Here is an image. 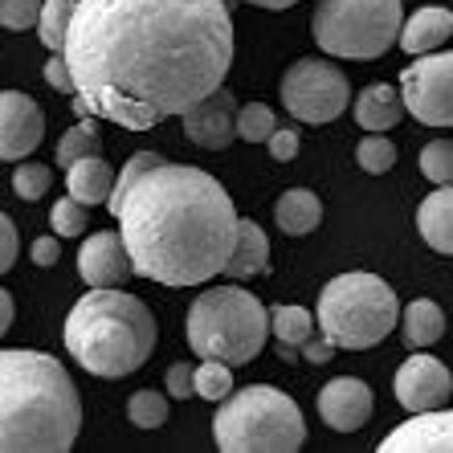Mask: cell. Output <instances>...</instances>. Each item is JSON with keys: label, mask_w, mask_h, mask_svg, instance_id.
I'll return each instance as SVG.
<instances>
[{"label": "cell", "mask_w": 453, "mask_h": 453, "mask_svg": "<svg viewBox=\"0 0 453 453\" xmlns=\"http://www.w3.org/2000/svg\"><path fill=\"white\" fill-rule=\"evenodd\" d=\"M62 53L78 115L148 131L225 86L233 17L225 0H78Z\"/></svg>", "instance_id": "obj_1"}, {"label": "cell", "mask_w": 453, "mask_h": 453, "mask_svg": "<svg viewBox=\"0 0 453 453\" xmlns=\"http://www.w3.org/2000/svg\"><path fill=\"white\" fill-rule=\"evenodd\" d=\"M139 278L159 286H201L225 274L237 245V209L204 168L156 164L111 209Z\"/></svg>", "instance_id": "obj_2"}, {"label": "cell", "mask_w": 453, "mask_h": 453, "mask_svg": "<svg viewBox=\"0 0 453 453\" xmlns=\"http://www.w3.org/2000/svg\"><path fill=\"white\" fill-rule=\"evenodd\" d=\"M82 429L70 372L45 351L0 348V453H65Z\"/></svg>", "instance_id": "obj_3"}, {"label": "cell", "mask_w": 453, "mask_h": 453, "mask_svg": "<svg viewBox=\"0 0 453 453\" xmlns=\"http://www.w3.org/2000/svg\"><path fill=\"white\" fill-rule=\"evenodd\" d=\"M65 351L90 376L123 380L156 351V319L148 303L123 286H90L65 315Z\"/></svg>", "instance_id": "obj_4"}, {"label": "cell", "mask_w": 453, "mask_h": 453, "mask_svg": "<svg viewBox=\"0 0 453 453\" xmlns=\"http://www.w3.org/2000/svg\"><path fill=\"white\" fill-rule=\"evenodd\" d=\"M212 437L225 453H295L306 441V421L282 388L250 384L221 401L212 417Z\"/></svg>", "instance_id": "obj_5"}, {"label": "cell", "mask_w": 453, "mask_h": 453, "mask_svg": "<svg viewBox=\"0 0 453 453\" xmlns=\"http://www.w3.org/2000/svg\"><path fill=\"white\" fill-rule=\"evenodd\" d=\"M188 348L201 359L221 364H250L265 348L270 311L242 286H217L192 298L188 306Z\"/></svg>", "instance_id": "obj_6"}, {"label": "cell", "mask_w": 453, "mask_h": 453, "mask_svg": "<svg viewBox=\"0 0 453 453\" xmlns=\"http://www.w3.org/2000/svg\"><path fill=\"white\" fill-rule=\"evenodd\" d=\"M319 331L348 351H368L388 339V331L401 319V303L392 295V286L376 274L351 270L323 286L319 295Z\"/></svg>", "instance_id": "obj_7"}, {"label": "cell", "mask_w": 453, "mask_h": 453, "mask_svg": "<svg viewBox=\"0 0 453 453\" xmlns=\"http://www.w3.org/2000/svg\"><path fill=\"white\" fill-rule=\"evenodd\" d=\"M404 9L401 0H319L311 33L331 58L368 62L401 45Z\"/></svg>", "instance_id": "obj_8"}, {"label": "cell", "mask_w": 453, "mask_h": 453, "mask_svg": "<svg viewBox=\"0 0 453 453\" xmlns=\"http://www.w3.org/2000/svg\"><path fill=\"white\" fill-rule=\"evenodd\" d=\"M348 74L327 58H298L282 74V106L298 123H335L348 111Z\"/></svg>", "instance_id": "obj_9"}, {"label": "cell", "mask_w": 453, "mask_h": 453, "mask_svg": "<svg viewBox=\"0 0 453 453\" xmlns=\"http://www.w3.org/2000/svg\"><path fill=\"white\" fill-rule=\"evenodd\" d=\"M401 95L417 123L453 131V50L421 53L401 74Z\"/></svg>", "instance_id": "obj_10"}, {"label": "cell", "mask_w": 453, "mask_h": 453, "mask_svg": "<svg viewBox=\"0 0 453 453\" xmlns=\"http://www.w3.org/2000/svg\"><path fill=\"white\" fill-rule=\"evenodd\" d=\"M45 115L21 90H0V159L4 164H21L25 156L42 148Z\"/></svg>", "instance_id": "obj_11"}, {"label": "cell", "mask_w": 453, "mask_h": 453, "mask_svg": "<svg viewBox=\"0 0 453 453\" xmlns=\"http://www.w3.org/2000/svg\"><path fill=\"white\" fill-rule=\"evenodd\" d=\"M392 388H396V401L409 412H433L445 409V401L453 396V376L441 359L409 356L396 372V380H392Z\"/></svg>", "instance_id": "obj_12"}, {"label": "cell", "mask_w": 453, "mask_h": 453, "mask_svg": "<svg viewBox=\"0 0 453 453\" xmlns=\"http://www.w3.org/2000/svg\"><path fill=\"white\" fill-rule=\"evenodd\" d=\"M237 98L225 90V86H217L212 95H204L201 103H192L188 111H184V135L196 143V148L204 151H225L237 139Z\"/></svg>", "instance_id": "obj_13"}, {"label": "cell", "mask_w": 453, "mask_h": 453, "mask_svg": "<svg viewBox=\"0 0 453 453\" xmlns=\"http://www.w3.org/2000/svg\"><path fill=\"white\" fill-rule=\"evenodd\" d=\"M78 274L86 286H123L135 274L123 233H90L78 250Z\"/></svg>", "instance_id": "obj_14"}, {"label": "cell", "mask_w": 453, "mask_h": 453, "mask_svg": "<svg viewBox=\"0 0 453 453\" xmlns=\"http://www.w3.org/2000/svg\"><path fill=\"white\" fill-rule=\"evenodd\" d=\"M384 453H453V409L412 412L380 441Z\"/></svg>", "instance_id": "obj_15"}, {"label": "cell", "mask_w": 453, "mask_h": 453, "mask_svg": "<svg viewBox=\"0 0 453 453\" xmlns=\"http://www.w3.org/2000/svg\"><path fill=\"white\" fill-rule=\"evenodd\" d=\"M319 417L339 433H356L372 417V388L356 376H335L319 392Z\"/></svg>", "instance_id": "obj_16"}, {"label": "cell", "mask_w": 453, "mask_h": 453, "mask_svg": "<svg viewBox=\"0 0 453 453\" xmlns=\"http://www.w3.org/2000/svg\"><path fill=\"white\" fill-rule=\"evenodd\" d=\"M115 168L106 164L103 156H82V159H74L70 168H65V192L70 196H78L82 204H106L111 201V192H115Z\"/></svg>", "instance_id": "obj_17"}, {"label": "cell", "mask_w": 453, "mask_h": 453, "mask_svg": "<svg viewBox=\"0 0 453 453\" xmlns=\"http://www.w3.org/2000/svg\"><path fill=\"white\" fill-rule=\"evenodd\" d=\"M449 37H453V12H449V9H437V4H429V9H417L409 21H404V29H401V50L412 53V58H421V53L441 50Z\"/></svg>", "instance_id": "obj_18"}, {"label": "cell", "mask_w": 453, "mask_h": 453, "mask_svg": "<svg viewBox=\"0 0 453 453\" xmlns=\"http://www.w3.org/2000/svg\"><path fill=\"white\" fill-rule=\"evenodd\" d=\"M404 111H409V106H404V95L388 82L364 86L356 98V123L364 127V131H392V127L404 119Z\"/></svg>", "instance_id": "obj_19"}, {"label": "cell", "mask_w": 453, "mask_h": 453, "mask_svg": "<svg viewBox=\"0 0 453 453\" xmlns=\"http://www.w3.org/2000/svg\"><path fill=\"white\" fill-rule=\"evenodd\" d=\"M417 229L425 245L437 253H453V184H437L417 209Z\"/></svg>", "instance_id": "obj_20"}, {"label": "cell", "mask_w": 453, "mask_h": 453, "mask_svg": "<svg viewBox=\"0 0 453 453\" xmlns=\"http://www.w3.org/2000/svg\"><path fill=\"white\" fill-rule=\"evenodd\" d=\"M265 262H270V242H265L262 225L242 221L237 225V245H233L229 262H225V274L233 282H245V278L265 274Z\"/></svg>", "instance_id": "obj_21"}, {"label": "cell", "mask_w": 453, "mask_h": 453, "mask_svg": "<svg viewBox=\"0 0 453 453\" xmlns=\"http://www.w3.org/2000/svg\"><path fill=\"white\" fill-rule=\"evenodd\" d=\"M274 221L290 237H306V233H315L319 221H323V201L311 188H286L274 204Z\"/></svg>", "instance_id": "obj_22"}, {"label": "cell", "mask_w": 453, "mask_h": 453, "mask_svg": "<svg viewBox=\"0 0 453 453\" xmlns=\"http://www.w3.org/2000/svg\"><path fill=\"white\" fill-rule=\"evenodd\" d=\"M401 335L404 343L412 348H433L437 339L445 335V315H441V306L433 303V298H417V303L404 306V315H401Z\"/></svg>", "instance_id": "obj_23"}, {"label": "cell", "mask_w": 453, "mask_h": 453, "mask_svg": "<svg viewBox=\"0 0 453 453\" xmlns=\"http://www.w3.org/2000/svg\"><path fill=\"white\" fill-rule=\"evenodd\" d=\"M270 335L282 343V356H295L306 339L315 335V319L306 306H274L270 311Z\"/></svg>", "instance_id": "obj_24"}, {"label": "cell", "mask_w": 453, "mask_h": 453, "mask_svg": "<svg viewBox=\"0 0 453 453\" xmlns=\"http://www.w3.org/2000/svg\"><path fill=\"white\" fill-rule=\"evenodd\" d=\"M74 12H78V0H45L42 21H37V37H42V45L50 53L65 50V37H70V25H74Z\"/></svg>", "instance_id": "obj_25"}, {"label": "cell", "mask_w": 453, "mask_h": 453, "mask_svg": "<svg viewBox=\"0 0 453 453\" xmlns=\"http://www.w3.org/2000/svg\"><path fill=\"white\" fill-rule=\"evenodd\" d=\"M98 148H103V135H98V127H95V115H82V123L70 127L62 135V143H58V168H70L74 159L95 156Z\"/></svg>", "instance_id": "obj_26"}, {"label": "cell", "mask_w": 453, "mask_h": 453, "mask_svg": "<svg viewBox=\"0 0 453 453\" xmlns=\"http://www.w3.org/2000/svg\"><path fill=\"white\" fill-rule=\"evenodd\" d=\"M127 421L135 425V429H159V425L168 421V396H164V392H151V388L131 392Z\"/></svg>", "instance_id": "obj_27"}, {"label": "cell", "mask_w": 453, "mask_h": 453, "mask_svg": "<svg viewBox=\"0 0 453 453\" xmlns=\"http://www.w3.org/2000/svg\"><path fill=\"white\" fill-rule=\"evenodd\" d=\"M233 364H221V359H204L196 364V396L201 401L221 404L225 396H233Z\"/></svg>", "instance_id": "obj_28"}, {"label": "cell", "mask_w": 453, "mask_h": 453, "mask_svg": "<svg viewBox=\"0 0 453 453\" xmlns=\"http://www.w3.org/2000/svg\"><path fill=\"white\" fill-rule=\"evenodd\" d=\"M356 159H359V168L368 172V176H384V172L396 164V143L384 139V131H372V135L359 139Z\"/></svg>", "instance_id": "obj_29"}, {"label": "cell", "mask_w": 453, "mask_h": 453, "mask_svg": "<svg viewBox=\"0 0 453 453\" xmlns=\"http://www.w3.org/2000/svg\"><path fill=\"white\" fill-rule=\"evenodd\" d=\"M274 131H278V119L265 103H245L237 111V139H245V143H265Z\"/></svg>", "instance_id": "obj_30"}, {"label": "cell", "mask_w": 453, "mask_h": 453, "mask_svg": "<svg viewBox=\"0 0 453 453\" xmlns=\"http://www.w3.org/2000/svg\"><path fill=\"white\" fill-rule=\"evenodd\" d=\"M421 172L433 184H453V139H433V143H425Z\"/></svg>", "instance_id": "obj_31"}, {"label": "cell", "mask_w": 453, "mask_h": 453, "mask_svg": "<svg viewBox=\"0 0 453 453\" xmlns=\"http://www.w3.org/2000/svg\"><path fill=\"white\" fill-rule=\"evenodd\" d=\"M50 184H53L50 164H21V168H12V192L21 201H42L50 192Z\"/></svg>", "instance_id": "obj_32"}, {"label": "cell", "mask_w": 453, "mask_h": 453, "mask_svg": "<svg viewBox=\"0 0 453 453\" xmlns=\"http://www.w3.org/2000/svg\"><path fill=\"white\" fill-rule=\"evenodd\" d=\"M86 209H90V204H82L78 196H70V192H65L62 201L53 204L50 229L58 233V237H78V233L86 229Z\"/></svg>", "instance_id": "obj_33"}, {"label": "cell", "mask_w": 453, "mask_h": 453, "mask_svg": "<svg viewBox=\"0 0 453 453\" xmlns=\"http://www.w3.org/2000/svg\"><path fill=\"white\" fill-rule=\"evenodd\" d=\"M42 9H45V0H0V25L12 29V33L37 29Z\"/></svg>", "instance_id": "obj_34"}, {"label": "cell", "mask_w": 453, "mask_h": 453, "mask_svg": "<svg viewBox=\"0 0 453 453\" xmlns=\"http://www.w3.org/2000/svg\"><path fill=\"white\" fill-rule=\"evenodd\" d=\"M164 388H168V396H176V401L196 396V368H192V364H172L168 376H164Z\"/></svg>", "instance_id": "obj_35"}, {"label": "cell", "mask_w": 453, "mask_h": 453, "mask_svg": "<svg viewBox=\"0 0 453 453\" xmlns=\"http://www.w3.org/2000/svg\"><path fill=\"white\" fill-rule=\"evenodd\" d=\"M45 82H50L53 90H62V95H78L74 70L65 62V53H50V62H45Z\"/></svg>", "instance_id": "obj_36"}, {"label": "cell", "mask_w": 453, "mask_h": 453, "mask_svg": "<svg viewBox=\"0 0 453 453\" xmlns=\"http://www.w3.org/2000/svg\"><path fill=\"white\" fill-rule=\"evenodd\" d=\"M265 148H270V156H274L278 164H290V159L298 156V131L295 127H278L274 135L265 139Z\"/></svg>", "instance_id": "obj_37"}, {"label": "cell", "mask_w": 453, "mask_h": 453, "mask_svg": "<svg viewBox=\"0 0 453 453\" xmlns=\"http://www.w3.org/2000/svg\"><path fill=\"white\" fill-rule=\"evenodd\" d=\"M17 262V225L0 212V274H9Z\"/></svg>", "instance_id": "obj_38"}, {"label": "cell", "mask_w": 453, "mask_h": 453, "mask_svg": "<svg viewBox=\"0 0 453 453\" xmlns=\"http://www.w3.org/2000/svg\"><path fill=\"white\" fill-rule=\"evenodd\" d=\"M29 257H33V265H45V270H50V265H58L62 262V245H58V237H37V242L29 245Z\"/></svg>", "instance_id": "obj_39"}, {"label": "cell", "mask_w": 453, "mask_h": 453, "mask_svg": "<svg viewBox=\"0 0 453 453\" xmlns=\"http://www.w3.org/2000/svg\"><path fill=\"white\" fill-rule=\"evenodd\" d=\"M335 343H331V339L327 335H323V331H319V339L315 335H311V339H306V343H303V356H306V364H327V359L331 356H335Z\"/></svg>", "instance_id": "obj_40"}, {"label": "cell", "mask_w": 453, "mask_h": 453, "mask_svg": "<svg viewBox=\"0 0 453 453\" xmlns=\"http://www.w3.org/2000/svg\"><path fill=\"white\" fill-rule=\"evenodd\" d=\"M9 327H12V295L0 286V335H4Z\"/></svg>", "instance_id": "obj_41"}, {"label": "cell", "mask_w": 453, "mask_h": 453, "mask_svg": "<svg viewBox=\"0 0 453 453\" xmlns=\"http://www.w3.org/2000/svg\"><path fill=\"white\" fill-rule=\"evenodd\" d=\"M245 4H257V9H290L298 0H245Z\"/></svg>", "instance_id": "obj_42"}]
</instances>
